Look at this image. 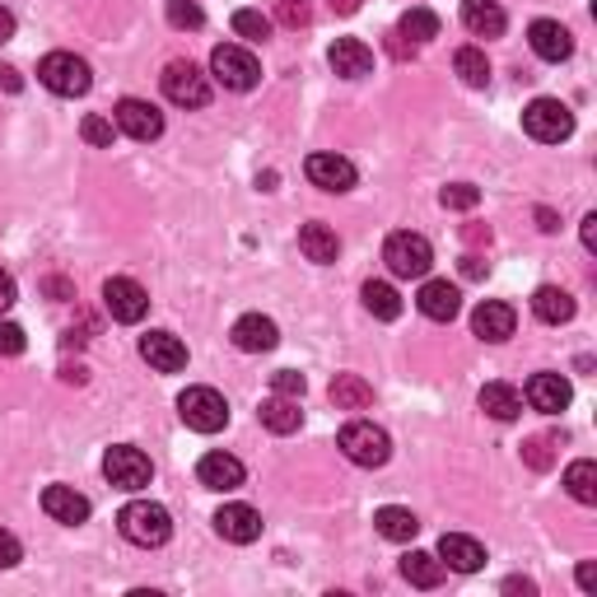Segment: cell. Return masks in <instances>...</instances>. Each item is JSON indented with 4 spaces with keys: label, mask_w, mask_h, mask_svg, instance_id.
Instances as JSON below:
<instances>
[{
    "label": "cell",
    "mask_w": 597,
    "mask_h": 597,
    "mask_svg": "<svg viewBox=\"0 0 597 597\" xmlns=\"http://www.w3.org/2000/svg\"><path fill=\"white\" fill-rule=\"evenodd\" d=\"M374 527H378V537H388V541H411L421 533V519L402 504H383L374 513Z\"/></svg>",
    "instance_id": "cell-28"
},
{
    "label": "cell",
    "mask_w": 597,
    "mask_h": 597,
    "mask_svg": "<svg viewBox=\"0 0 597 597\" xmlns=\"http://www.w3.org/2000/svg\"><path fill=\"white\" fill-rule=\"evenodd\" d=\"M439 560H443L448 570H458V574H476L480 565H486V546H480L476 537L443 533L439 537Z\"/></svg>",
    "instance_id": "cell-21"
},
{
    "label": "cell",
    "mask_w": 597,
    "mask_h": 597,
    "mask_svg": "<svg viewBox=\"0 0 597 597\" xmlns=\"http://www.w3.org/2000/svg\"><path fill=\"white\" fill-rule=\"evenodd\" d=\"M453 71H458V80H462L467 89H486V85H490V61H486V52H480V47H458Z\"/></svg>",
    "instance_id": "cell-32"
},
{
    "label": "cell",
    "mask_w": 597,
    "mask_h": 597,
    "mask_svg": "<svg viewBox=\"0 0 597 597\" xmlns=\"http://www.w3.org/2000/svg\"><path fill=\"white\" fill-rule=\"evenodd\" d=\"M10 38H14V14L0 5V42H10Z\"/></svg>",
    "instance_id": "cell-49"
},
{
    "label": "cell",
    "mask_w": 597,
    "mask_h": 597,
    "mask_svg": "<svg viewBox=\"0 0 597 597\" xmlns=\"http://www.w3.org/2000/svg\"><path fill=\"white\" fill-rule=\"evenodd\" d=\"M331 402H337L341 411H364V406H374V388L364 383V378H355V374H337V383H331Z\"/></svg>",
    "instance_id": "cell-33"
},
{
    "label": "cell",
    "mask_w": 597,
    "mask_h": 597,
    "mask_svg": "<svg viewBox=\"0 0 597 597\" xmlns=\"http://www.w3.org/2000/svg\"><path fill=\"white\" fill-rule=\"evenodd\" d=\"M178 416L187 421V429H196V435H220L229 425V402L215 388H187L178 397Z\"/></svg>",
    "instance_id": "cell-6"
},
{
    "label": "cell",
    "mask_w": 597,
    "mask_h": 597,
    "mask_svg": "<svg viewBox=\"0 0 597 597\" xmlns=\"http://www.w3.org/2000/svg\"><path fill=\"white\" fill-rule=\"evenodd\" d=\"M523 131L541 145H560L574 136V112H570V103H560V98H533V103L523 108Z\"/></svg>",
    "instance_id": "cell-4"
},
{
    "label": "cell",
    "mask_w": 597,
    "mask_h": 597,
    "mask_svg": "<svg viewBox=\"0 0 597 597\" xmlns=\"http://www.w3.org/2000/svg\"><path fill=\"white\" fill-rule=\"evenodd\" d=\"M527 402H533V411H546V416H560V411L570 406V397H574V388H570V378H560V374H533L527 378Z\"/></svg>",
    "instance_id": "cell-16"
},
{
    "label": "cell",
    "mask_w": 597,
    "mask_h": 597,
    "mask_svg": "<svg viewBox=\"0 0 597 597\" xmlns=\"http://www.w3.org/2000/svg\"><path fill=\"white\" fill-rule=\"evenodd\" d=\"M20 560H24V546H20V537L0 527V570H14V565H20Z\"/></svg>",
    "instance_id": "cell-43"
},
{
    "label": "cell",
    "mask_w": 597,
    "mask_h": 597,
    "mask_svg": "<svg viewBox=\"0 0 597 597\" xmlns=\"http://www.w3.org/2000/svg\"><path fill=\"white\" fill-rule=\"evenodd\" d=\"M103 308L112 313V322H141L145 313H149V294L145 285H136L131 276H112L108 285H103Z\"/></svg>",
    "instance_id": "cell-10"
},
{
    "label": "cell",
    "mask_w": 597,
    "mask_h": 597,
    "mask_svg": "<svg viewBox=\"0 0 597 597\" xmlns=\"http://www.w3.org/2000/svg\"><path fill=\"white\" fill-rule=\"evenodd\" d=\"M513 327H519V313H513L509 304H500V298H486V304L472 313V331H476L480 341H490V345L509 341Z\"/></svg>",
    "instance_id": "cell-17"
},
{
    "label": "cell",
    "mask_w": 597,
    "mask_h": 597,
    "mask_svg": "<svg viewBox=\"0 0 597 597\" xmlns=\"http://www.w3.org/2000/svg\"><path fill=\"white\" fill-rule=\"evenodd\" d=\"M0 89H10V94L24 89V80H20V71H14V65H0Z\"/></svg>",
    "instance_id": "cell-45"
},
{
    "label": "cell",
    "mask_w": 597,
    "mask_h": 597,
    "mask_svg": "<svg viewBox=\"0 0 597 597\" xmlns=\"http://www.w3.org/2000/svg\"><path fill=\"white\" fill-rule=\"evenodd\" d=\"M360 298H364V308H369L374 318H383V322L402 318V294H397L388 280H369V285L360 290Z\"/></svg>",
    "instance_id": "cell-31"
},
{
    "label": "cell",
    "mask_w": 597,
    "mask_h": 597,
    "mask_svg": "<svg viewBox=\"0 0 597 597\" xmlns=\"http://www.w3.org/2000/svg\"><path fill=\"white\" fill-rule=\"evenodd\" d=\"M196 476H202V486L206 490H220V495H229V490H239L243 486V462L234 458V453H206L202 462H196Z\"/></svg>",
    "instance_id": "cell-19"
},
{
    "label": "cell",
    "mask_w": 597,
    "mask_h": 597,
    "mask_svg": "<svg viewBox=\"0 0 597 597\" xmlns=\"http://www.w3.org/2000/svg\"><path fill=\"white\" fill-rule=\"evenodd\" d=\"M397 33H402V38H411V42H429V38H439V14L435 10H406L402 14V24H397Z\"/></svg>",
    "instance_id": "cell-35"
},
{
    "label": "cell",
    "mask_w": 597,
    "mask_h": 597,
    "mask_svg": "<svg viewBox=\"0 0 597 597\" xmlns=\"http://www.w3.org/2000/svg\"><path fill=\"white\" fill-rule=\"evenodd\" d=\"M103 476L118 490H145L149 476H155V467H149V458L141 453V448L118 443V448H108V458H103Z\"/></svg>",
    "instance_id": "cell-9"
},
{
    "label": "cell",
    "mask_w": 597,
    "mask_h": 597,
    "mask_svg": "<svg viewBox=\"0 0 597 597\" xmlns=\"http://www.w3.org/2000/svg\"><path fill=\"white\" fill-rule=\"evenodd\" d=\"M80 136H85L89 145H98V149H108L112 136H118V122H108V118H98V112H89V118L80 122Z\"/></svg>",
    "instance_id": "cell-39"
},
{
    "label": "cell",
    "mask_w": 597,
    "mask_h": 597,
    "mask_svg": "<svg viewBox=\"0 0 597 597\" xmlns=\"http://www.w3.org/2000/svg\"><path fill=\"white\" fill-rule=\"evenodd\" d=\"M331 10H337V14H355L360 0H331Z\"/></svg>",
    "instance_id": "cell-52"
},
{
    "label": "cell",
    "mask_w": 597,
    "mask_h": 597,
    "mask_svg": "<svg viewBox=\"0 0 597 597\" xmlns=\"http://www.w3.org/2000/svg\"><path fill=\"white\" fill-rule=\"evenodd\" d=\"M504 593H537L533 578H504Z\"/></svg>",
    "instance_id": "cell-51"
},
{
    "label": "cell",
    "mask_w": 597,
    "mask_h": 597,
    "mask_svg": "<svg viewBox=\"0 0 597 597\" xmlns=\"http://www.w3.org/2000/svg\"><path fill=\"white\" fill-rule=\"evenodd\" d=\"M261 425L271 429V435H294L298 425H304V411H298V397H267V402H261Z\"/></svg>",
    "instance_id": "cell-25"
},
{
    "label": "cell",
    "mask_w": 597,
    "mask_h": 597,
    "mask_svg": "<svg viewBox=\"0 0 597 597\" xmlns=\"http://www.w3.org/2000/svg\"><path fill=\"white\" fill-rule=\"evenodd\" d=\"M476 402H480V411H486L490 421H519L523 416V397H519V388H509V383H486Z\"/></svg>",
    "instance_id": "cell-26"
},
{
    "label": "cell",
    "mask_w": 597,
    "mask_h": 597,
    "mask_svg": "<svg viewBox=\"0 0 597 597\" xmlns=\"http://www.w3.org/2000/svg\"><path fill=\"white\" fill-rule=\"evenodd\" d=\"M527 42H533V52H537L541 61H551V65H560V61H570V57H574V38H570V28H565V24H556V20H537L533 28H527Z\"/></svg>",
    "instance_id": "cell-18"
},
{
    "label": "cell",
    "mask_w": 597,
    "mask_h": 597,
    "mask_svg": "<svg viewBox=\"0 0 597 597\" xmlns=\"http://www.w3.org/2000/svg\"><path fill=\"white\" fill-rule=\"evenodd\" d=\"M462 24H467V33H476V38H500L509 20H504L500 0H462Z\"/></svg>",
    "instance_id": "cell-24"
},
{
    "label": "cell",
    "mask_w": 597,
    "mask_h": 597,
    "mask_svg": "<svg viewBox=\"0 0 597 597\" xmlns=\"http://www.w3.org/2000/svg\"><path fill=\"white\" fill-rule=\"evenodd\" d=\"M462 276H486V261H480V257H462Z\"/></svg>",
    "instance_id": "cell-50"
},
{
    "label": "cell",
    "mask_w": 597,
    "mask_h": 597,
    "mask_svg": "<svg viewBox=\"0 0 597 597\" xmlns=\"http://www.w3.org/2000/svg\"><path fill=\"white\" fill-rule=\"evenodd\" d=\"M533 313H537L541 322H551V327L570 322V318H574V294L560 290V285H541V290L533 294Z\"/></svg>",
    "instance_id": "cell-29"
},
{
    "label": "cell",
    "mask_w": 597,
    "mask_h": 597,
    "mask_svg": "<svg viewBox=\"0 0 597 597\" xmlns=\"http://www.w3.org/2000/svg\"><path fill=\"white\" fill-rule=\"evenodd\" d=\"M141 360L149 364V369H159V374H178V369H187V345H182L173 331H145V337H141Z\"/></svg>",
    "instance_id": "cell-12"
},
{
    "label": "cell",
    "mask_w": 597,
    "mask_h": 597,
    "mask_svg": "<svg viewBox=\"0 0 597 597\" xmlns=\"http://www.w3.org/2000/svg\"><path fill=\"white\" fill-rule=\"evenodd\" d=\"M402 574H406V584H416V588H439L443 584V560L429 556V551H411V556H402Z\"/></svg>",
    "instance_id": "cell-30"
},
{
    "label": "cell",
    "mask_w": 597,
    "mask_h": 597,
    "mask_svg": "<svg viewBox=\"0 0 597 597\" xmlns=\"http://www.w3.org/2000/svg\"><path fill=\"white\" fill-rule=\"evenodd\" d=\"M276 341H280V331L271 318H261V313H247V318L234 322V345L247 355H261V351H276Z\"/></svg>",
    "instance_id": "cell-23"
},
{
    "label": "cell",
    "mask_w": 597,
    "mask_h": 597,
    "mask_svg": "<svg viewBox=\"0 0 597 597\" xmlns=\"http://www.w3.org/2000/svg\"><path fill=\"white\" fill-rule=\"evenodd\" d=\"M304 173L313 187H322V192H351L355 187V163L351 159H341V155H308L304 163Z\"/></svg>",
    "instance_id": "cell-13"
},
{
    "label": "cell",
    "mask_w": 597,
    "mask_h": 597,
    "mask_svg": "<svg viewBox=\"0 0 597 597\" xmlns=\"http://www.w3.org/2000/svg\"><path fill=\"white\" fill-rule=\"evenodd\" d=\"M0 355H24V327L0 322Z\"/></svg>",
    "instance_id": "cell-44"
},
{
    "label": "cell",
    "mask_w": 597,
    "mask_h": 597,
    "mask_svg": "<svg viewBox=\"0 0 597 597\" xmlns=\"http://www.w3.org/2000/svg\"><path fill=\"white\" fill-rule=\"evenodd\" d=\"M42 509H47V519L65 523V527H80L89 519V500L75 486H47L42 490Z\"/></svg>",
    "instance_id": "cell-20"
},
{
    "label": "cell",
    "mask_w": 597,
    "mask_h": 597,
    "mask_svg": "<svg viewBox=\"0 0 597 597\" xmlns=\"http://www.w3.org/2000/svg\"><path fill=\"white\" fill-rule=\"evenodd\" d=\"M234 33H239V38H247V42H267L271 38V20L261 10H239L234 14Z\"/></svg>",
    "instance_id": "cell-36"
},
{
    "label": "cell",
    "mask_w": 597,
    "mask_h": 597,
    "mask_svg": "<svg viewBox=\"0 0 597 597\" xmlns=\"http://www.w3.org/2000/svg\"><path fill=\"white\" fill-rule=\"evenodd\" d=\"M416 308L429 322H453L462 313V290L448 285V280H425L421 294H416Z\"/></svg>",
    "instance_id": "cell-15"
},
{
    "label": "cell",
    "mask_w": 597,
    "mask_h": 597,
    "mask_svg": "<svg viewBox=\"0 0 597 597\" xmlns=\"http://www.w3.org/2000/svg\"><path fill=\"white\" fill-rule=\"evenodd\" d=\"M163 14H169L173 28H202L206 24V10L196 5V0H169V10Z\"/></svg>",
    "instance_id": "cell-37"
},
{
    "label": "cell",
    "mask_w": 597,
    "mask_h": 597,
    "mask_svg": "<svg viewBox=\"0 0 597 597\" xmlns=\"http://www.w3.org/2000/svg\"><path fill=\"white\" fill-rule=\"evenodd\" d=\"M439 202H443V210H476L480 206V192L472 187V182H453V187L439 192Z\"/></svg>",
    "instance_id": "cell-38"
},
{
    "label": "cell",
    "mask_w": 597,
    "mask_h": 597,
    "mask_svg": "<svg viewBox=\"0 0 597 597\" xmlns=\"http://www.w3.org/2000/svg\"><path fill=\"white\" fill-rule=\"evenodd\" d=\"M276 20L285 28H304L313 20V5L308 0H276Z\"/></svg>",
    "instance_id": "cell-40"
},
{
    "label": "cell",
    "mask_w": 597,
    "mask_h": 597,
    "mask_svg": "<svg viewBox=\"0 0 597 597\" xmlns=\"http://www.w3.org/2000/svg\"><path fill=\"white\" fill-rule=\"evenodd\" d=\"M118 527H122V537L131 546H163L173 537V519H169V509L155 504V500H131L122 513H118Z\"/></svg>",
    "instance_id": "cell-1"
},
{
    "label": "cell",
    "mask_w": 597,
    "mask_h": 597,
    "mask_svg": "<svg viewBox=\"0 0 597 597\" xmlns=\"http://www.w3.org/2000/svg\"><path fill=\"white\" fill-rule=\"evenodd\" d=\"M38 80L52 94H61V98H80V94H89V85H94L89 61L75 57V52H47L38 61Z\"/></svg>",
    "instance_id": "cell-5"
},
{
    "label": "cell",
    "mask_w": 597,
    "mask_h": 597,
    "mask_svg": "<svg viewBox=\"0 0 597 597\" xmlns=\"http://www.w3.org/2000/svg\"><path fill=\"white\" fill-rule=\"evenodd\" d=\"M523 462H527V467H533V472H546V467H551V462H556V453H551V439H546V435L527 439V443H523Z\"/></svg>",
    "instance_id": "cell-41"
},
{
    "label": "cell",
    "mask_w": 597,
    "mask_h": 597,
    "mask_svg": "<svg viewBox=\"0 0 597 597\" xmlns=\"http://www.w3.org/2000/svg\"><path fill=\"white\" fill-rule=\"evenodd\" d=\"M159 85H163V98L178 108H206L210 103V80L196 71L192 61H169L159 75Z\"/></svg>",
    "instance_id": "cell-8"
},
{
    "label": "cell",
    "mask_w": 597,
    "mask_h": 597,
    "mask_svg": "<svg viewBox=\"0 0 597 597\" xmlns=\"http://www.w3.org/2000/svg\"><path fill=\"white\" fill-rule=\"evenodd\" d=\"M537 220H541L546 234H556V215H551V210H537Z\"/></svg>",
    "instance_id": "cell-53"
},
{
    "label": "cell",
    "mask_w": 597,
    "mask_h": 597,
    "mask_svg": "<svg viewBox=\"0 0 597 597\" xmlns=\"http://www.w3.org/2000/svg\"><path fill=\"white\" fill-rule=\"evenodd\" d=\"M215 533H220L224 541L234 546H247L261 537V513L253 504H224L220 513H215Z\"/></svg>",
    "instance_id": "cell-14"
},
{
    "label": "cell",
    "mask_w": 597,
    "mask_h": 597,
    "mask_svg": "<svg viewBox=\"0 0 597 597\" xmlns=\"http://www.w3.org/2000/svg\"><path fill=\"white\" fill-rule=\"evenodd\" d=\"M327 61H331V71H337L341 80H364L374 71V52L360 38H337V42H331V52H327Z\"/></svg>",
    "instance_id": "cell-22"
},
{
    "label": "cell",
    "mask_w": 597,
    "mask_h": 597,
    "mask_svg": "<svg viewBox=\"0 0 597 597\" xmlns=\"http://www.w3.org/2000/svg\"><path fill=\"white\" fill-rule=\"evenodd\" d=\"M271 388L280 392V397H304V374H294V369H280V374H271Z\"/></svg>",
    "instance_id": "cell-42"
},
{
    "label": "cell",
    "mask_w": 597,
    "mask_h": 597,
    "mask_svg": "<svg viewBox=\"0 0 597 597\" xmlns=\"http://www.w3.org/2000/svg\"><path fill=\"white\" fill-rule=\"evenodd\" d=\"M298 247H304V257L318 261V267H327V261L341 257V239H337V229H327V224H304V229H298Z\"/></svg>",
    "instance_id": "cell-27"
},
{
    "label": "cell",
    "mask_w": 597,
    "mask_h": 597,
    "mask_svg": "<svg viewBox=\"0 0 597 597\" xmlns=\"http://www.w3.org/2000/svg\"><path fill=\"white\" fill-rule=\"evenodd\" d=\"M578 588H584V593L597 588V565H593V560H584V565H578Z\"/></svg>",
    "instance_id": "cell-46"
},
{
    "label": "cell",
    "mask_w": 597,
    "mask_h": 597,
    "mask_svg": "<svg viewBox=\"0 0 597 597\" xmlns=\"http://www.w3.org/2000/svg\"><path fill=\"white\" fill-rule=\"evenodd\" d=\"M337 448L355 462V467H383V462L392 458L388 429H378L374 421H351V425H345L341 435H337Z\"/></svg>",
    "instance_id": "cell-2"
},
{
    "label": "cell",
    "mask_w": 597,
    "mask_h": 597,
    "mask_svg": "<svg viewBox=\"0 0 597 597\" xmlns=\"http://www.w3.org/2000/svg\"><path fill=\"white\" fill-rule=\"evenodd\" d=\"M383 261L392 276L402 280H425L429 267H435V247H429L425 234H411V229H402V234H392L383 243Z\"/></svg>",
    "instance_id": "cell-3"
},
{
    "label": "cell",
    "mask_w": 597,
    "mask_h": 597,
    "mask_svg": "<svg viewBox=\"0 0 597 597\" xmlns=\"http://www.w3.org/2000/svg\"><path fill=\"white\" fill-rule=\"evenodd\" d=\"M565 490L574 495L578 504H597V462L588 458H578L565 467Z\"/></svg>",
    "instance_id": "cell-34"
},
{
    "label": "cell",
    "mask_w": 597,
    "mask_h": 597,
    "mask_svg": "<svg viewBox=\"0 0 597 597\" xmlns=\"http://www.w3.org/2000/svg\"><path fill=\"white\" fill-rule=\"evenodd\" d=\"M112 122H118V131L131 141H159L163 136V112L155 103H145V98H122V103L112 108Z\"/></svg>",
    "instance_id": "cell-11"
},
{
    "label": "cell",
    "mask_w": 597,
    "mask_h": 597,
    "mask_svg": "<svg viewBox=\"0 0 597 597\" xmlns=\"http://www.w3.org/2000/svg\"><path fill=\"white\" fill-rule=\"evenodd\" d=\"M584 247H588V253H597V215H588V220H584Z\"/></svg>",
    "instance_id": "cell-48"
},
{
    "label": "cell",
    "mask_w": 597,
    "mask_h": 597,
    "mask_svg": "<svg viewBox=\"0 0 597 597\" xmlns=\"http://www.w3.org/2000/svg\"><path fill=\"white\" fill-rule=\"evenodd\" d=\"M210 75L220 80L224 89L247 94V89H257V80H261V65H257V57L247 52V47L220 42V47H215V52H210Z\"/></svg>",
    "instance_id": "cell-7"
},
{
    "label": "cell",
    "mask_w": 597,
    "mask_h": 597,
    "mask_svg": "<svg viewBox=\"0 0 597 597\" xmlns=\"http://www.w3.org/2000/svg\"><path fill=\"white\" fill-rule=\"evenodd\" d=\"M14 304V280L5 276V271H0V313H5Z\"/></svg>",
    "instance_id": "cell-47"
}]
</instances>
